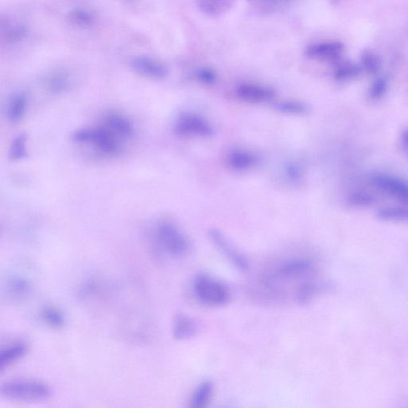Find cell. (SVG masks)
I'll list each match as a JSON object with an SVG mask.
<instances>
[{
  "label": "cell",
  "instance_id": "6da1fadb",
  "mask_svg": "<svg viewBox=\"0 0 408 408\" xmlns=\"http://www.w3.org/2000/svg\"><path fill=\"white\" fill-rule=\"evenodd\" d=\"M154 244L163 255L182 258L191 254L192 242L179 227L172 221L163 220L155 227Z\"/></svg>",
  "mask_w": 408,
  "mask_h": 408
},
{
  "label": "cell",
  "instance_id": "7a4b0ae2",
  "mask_svg": "<svg viewBox=\"0 0 408 408\" xmlns=\"http://www.w3.org/2000/svg\"><path fill=\"white\" fill-rule=\"evenodd\" d=\"M0 395L5 399L18 402H38L51 396L50 386L36 380H14L0 387Z\"/></svg>",
  "mask_w": 408,
  "mask_h": 408
},
{
  "label": "cell",
  "instance_id": "3957f363",
  "mask_svg": "<svg viewBox=\"0 0 408 408\" xmlns=\"http://www.w3.org/2000/svg\"><path fill=\"white\" fill-rule=\"evenodd\" d=\"M193 289L196 300L205 307H222L229 304L231 300L229 288L209 275L196 277Z\"/></svg>",
  "mask_w": 408,
  "mask_h": 408
},
{
  "label": "cell",
  "instance_id": "277c9868",
  "mask_svg": "<svg viewBox=\"0 0 408 408\" xmlns=\"http://www.w3.org/2000/svg\"><path fill=\"white\" fill-rule=\"evenodd\" d=\"M74 138L77 142L94 144L106 154H115L120 149L118 137L106 127L79 129L75 132Z\"/></svg>",
  "mask_w": 408,
  "mask_h": 408
},
{
  "label": "cell",
  "instance_id": "5b68a950",
  "mask_svg": "<svg viewBox=\"0 0 408 408\" xmlns=\"http://www.w3.org/2000/svg\"><path fill=\"white\" fill-rule=\"evenodd\" d=\"M209 237L222 254L237 270L246 272L249 270L250 264L247 258L242 253L226 239V237L220 231L215 229L209 231Z\"/></svg>",
  "mask_w": 408,
  "mask_h": 408
},
{
  "label": "cell",
  "instance_id": "8992f818",
  "mask_svg": "<svg viewBox=\"0 0 408 408\" xmlns=\"http://www.w3.org/2000/svg\"><path fill=\"white\" fill-rule=\"evenodd\" d=\"M373 184L381 192L408 206V183L400 178L385 174H377Z\"/></svg>",
  "mask_w": 408,
  "mask_h": 408
},
{
  "label": "cell",
  "instance_id": "52a82bcc",
  "mask_svg": "<svg viewBox=\"0 0 408 408\" xmlns=\"http://www.w3.org/2000/svg\"><path fill=\"white\" fill-rule=\"evenodd\" d=\"M175 132L184 137H206L213 135V128L205 119L187 113L179 118L175 125Z\"/></svg>",
  "mask_w": 408,
  "mask_h": 408
},
{
  "label": "cell",
  "instance_id": "ba28073f",
  "mask_svg": "<svg viewBox=\"0 0 408 408\" xmlns=\"http://www.w3.org/2000/svg\"><path fill=\"white\" fill-rule=\"evenodd\" d=\"M344 46L339 42H324L309 46L306 55L309 59L322 61H333L340 59Z\"/></svg>",
  "mask_w": 408,
  "mask_h": 408
},
{
  "label": "cell",
  "instance_id": "9c48e42d",
  "mask_svg": "<svg viewBox=\"0 0 408 408\" xmlns=\"http://www.w3.org/2000/svg\"><path fill=\"white\" fill-rule=\"evenodd\" d=\"M131 65L137 73L155 79H162L168 74L166 66L149 57H137L133 59Z\"/></svg>",
  "mask_w": 408,
  "mask_h": 408
},
{
  "label": "cell",
  "instance_id": "30bf717a",
  "mask_svg": "<svg viewBox=\"0 0 408 408\" xmlns=\"http://www.w3.org/2000/svg\"><path fill=\"white\" fill-rule=\"evenodd\" d=\"M237 95L240 99L251 103L270 101L275 95L271 88L256 84H242L237 87Z\"/></svg>",
  "mask_w": 408,
  "mask_h": 408
},
{
  "label": "cell",
  "instance_id": "8fae6325",
  "mask_svg": "<svg viewBox=\"0 0 408 408\" xmlns=\"http://www.w3.org/2000/svg\"><path fill=\"white\" fill-rule=\"evenodd\" d=\"M28 345L21 340L4 346L0 351V370L9 368L27 354Z\"/></svg>",
  "mask_w": 408,
  "mask_h": 408
},
{
  "label": "cell",
  "instance_id": "7c38bea8",
  "mask_svg": "<svg viewBox=\"0 0 408 408\" xmlns=\"http://www.w3.org/2000/svg\"><path fill=\"white\" fill-rule=\"evenodd\" d=\"M197 324L193 319L186 315L179 314L175 318L173 325V338L177 340H187L197 333Z\"/></svg>",
  "mask_w": 408,
  "mask_h": 408
},
{
  "label": "cell",
  "instance_id": "4fadbf2b",
  "mask_svg": "<svg viewBox=\"0 0 408 408\" xmlns=\"http://www.w3.org/2000/svg\"><path fill=\"white\" fill-rule=\"evenodd\" d=\"M106 128L110 129L117 137H130L134 129L133 124L128 118L119 113H110L106 117Z\"/></svg>",
  "mask_w": 408,
  "mask_h": 408
},
{
  "label": "cell",
  "instance_id": "5bb4252c",
  "mask_svg": "<svg viewBox=\"0 0 408 408\" xmlns=\"http://www.w3.org/2000/svg\"><path fill=\"white\" fill-rule=\"evenodd\" d=\"M7 298L11 300L20 301L27 297L30 291L29 281L21 276L9 278L5 286Z\"/></svg>",
  "mask_w": 408,
  "mask_h": 408
},
{
  "label": "cell",
  "instance_id": "9a60e30c",
  "mask_svg": "<svg viewBox=\"0 0 408 408\" xmlns=\"http://www.w3.org/2000/svg\"><path fill=\"white\" fill-rule=\"evenodd\" d=\"M201 12L209 17H220L233 7L235 0H195Z\"/></svg>",
  "mask_w": 408,
  "mask_h": 408
},
{
  "label": "cell",
  "instance_id": "2e32d148",
  "mask_svg": "<svg viewBox=\"0 0 408 408\" xmlns=\"http://www.w3.org/2000/svg\"><path fill=\"white\" fill-rule=\"evenodd\" d=\"M290 0H247L249 6L257 13L273 14L280 12Z\"/></svg>",
  "mask_w": 408,
  "mask_h": 408
},
{
  "label": "cell",
  "instance_id": "e0dca14e",
  "mask_svg": "<svg viewBox=\"0 0 408 408\" xmlns=\"http://www.w3.org/2000/svg\"><path fill=\"white\" fill-rule=\"evenodd\" d=\"M28 107V98L23 94L14 95L9 100L7 116L12 122H18L24 117Z\"/></svg>",
  "mask_w": 408,
  "mask_h": 408
},
{
  "label": "cell",
  "instance_id": "ac0fdd59",
  "mask_svg": "<svg viewBox=\"0 0 408 408\" xmlns=\"http://www.w3.org/2000/svg\"><path fill=\"white\" fill-rule=\"evenodd\" d=\"M214 385L213 382L205 380L196 387L191 400V406L194 408H203L206 407L213 397Z\"/></svg>",
  "mask_w": 408,
  "mask_h": 408
},
{
  "label": "cell",
  "instance_id": "d6986e66",
  "mask_svg": "<svg viewBox=\"0 0 408 408\" xmlns=\"http://www.w3.org/2000/svg\"><path fill=\"white\" fill-rule=\"evenodd\" d=\"M39 317L41 321L53 329L64 328L66 322L64 313L55 307H44L41 309Z\"/></svg>",
  "mask_w": 408,
  "mask_h": 408
},
{
  "label": "cell",
  "instance_id": "ffe728a7",
  "mask_svg": "<svg viewBox=\"0 0 408 408\" xmlns=\"http://www.w3.org/2000/svg\"><path fill=\"white\" fill-rule=\"evenodd\" d=\"M257 159L254 155L245 151H234L229 155V164L231 168L242 171L254 166Z\"/></svg>",
  "mask_w": 408,
  "mask_h": 408
},
{
  "label": "cell",
  "instance_id": "44dd1931",
  "mask_svg": "<svg viewBox=\"0 0 408 408\" xmlns=\"http://www.w3.org/2000/svg\"><path fill=\"white\" fill-rule=\"evenodd\" d=\"M377 215L384 221L408 224V208L406 206H387L380 209Z\"/></svg>",
  "mask_w": 408,
  "mask_h": 408
},
{
  "label": "cell",
  "instance_id": "7402d4cb",
  "mask_svg": "<svg viewBox=\"0 0 408 408\" xmlns=\"http://www.w3.org/2000/svg\"><path fill=\"white\" fill-rule=\"evenodd\" d=\"M361 69L358 65L351 63L340 64L336 68L334 75L336 79L340 81L352 79L360 74Z\"/></svg>",
  "mask_w": 408,
  "mask_h": 408
},
{
  "label": "cell",
  "instance_id": "603a6c76",
  "mask_svg": "<svg viewBox=\"0 0 408 408\" xmlns=\"http://www.w3.org/2000/svg\"><path fill=\"white\" fill-rule=\"evenodd\" d=\"M27 143L28 137L25 134H21L14 139L10 148V157L13 161H19L27 156Z\"/></svg>",
  "mask_w": 408,
  "mask_h": 408
},
{
  "label": "cell",
  "instance_id": "cb8c5ba5",
  "mask_svg": "<svg viewBox=\"0 0 408 408\" xmlns=\"http://www.w3.org/2000/svg\"><path fill=\"white\" fill-rule=\"evenodd\" d=\"M361 60H362L364 68L371 74H375L380 69L381 60L379 56L371 51H365Z\"/></svg>",
  "mask_w": 408,
  "mask_h": 408
},
{
  "label": "cell",
  "instance_id": "d4e9b609",
  "mask_svg": "<svg viewBox=\"0 0 408 408\" xmlns=\"http://www.w3.org/2000/svg\"><path fill=\"white\" fill-rule=\"evenodd\" d=\"M374 196L366 191H356L350 195L349 202L356 206H366L374 202Z\"/></svg>",
  "mask_w": 408,
  "mask_h": 408
},
{
  "label": "cell",
  "instance_id": "484cf974",
  "mask_svg": "<svg viewBox=\"0 0 408 408\" xmlns=\"http://www.w3.org/2000/svg\"><path fill=\"white\" fill-rule=\"evenodd\" d=\"M71 21L77 25L85 26L90 24L94 17L90 12L82 11V10H77L70 14Z\"/></svg>",
  "mask_w": 408,
  "mask_h": 408
},
{
  "label": "cell",
  "instance_id": "4316f807",
  "mask_svg": "<svg viewBox=\"0 0 408 408\" xmlns=\"http://www.w3.org/2000/svg\"><path fill=\"white\" fill-rule=\"evenodd\" d=\"M386 90V81L383 79H377L370 88V97L373 98V99H379V98L385 94Z\"/></svg>",
  "mask_w": 408,
  "mask_h": 408
},
{
  "label": "cell",
  "instance_id": "83f0119b",
  "mask_svg": "<svg viewBox=\"0 0 408 408\" xmlns=\"http://www.w3.org/2000/svg\"><path fill=\"white\" fill-rule=\"evenodd\" d=\"M282 111L290 113H302L306 110V107L302 105L296 104V103H282L278 106Z\"/></svg>",
  "mask_w": 408,
  "mask_h": 408
},
{
  "label": "cell",
  "instance_id": "f1b7e54d",
  "mask_svg": "<svg viewBox=\"0 0 408 408\" xmlns=\"http://www.w3.org/2000/svg\"><path fill=\"white\" fill-rule=\"evenodd\" d=\"M50 87L55 91H60L65 89L67 85L66 80L63 77H55L52 81H50Z\"/></svg>",
  "mask_w": 408,
  "mask_h": 408
},
{
  "label": "cell",
  "instance_id": "f546056e",
  "mask_svg": "<svg viewBox=\"0 0 408 408\" xmlns=\"http://www.w3.org/2000/svg\"><path fill=\"white\" fill-rule=\"evenodd\" d=\"M198 76L201 80L206 82V84H211V82H213L215 79L213 72L206 69L201 70L199 72Z\"/></svg>",
  "mask_w": 408,
  "mask_h": 408
},
{
  "label": "cell",
  "instance_id": "4dcf8cb0",
  "mask_svg": "<svg viewBox=\"0 0 408 408\" xmlns=\"http://www.w3.org/2000/svg\"><path fill=\"white\" fill-rule=\"evenodd\" d=\"M401 144L402 149H404V151L408 157V128L405 129V130L402 133Z\"/></svg>",
  "mask_w": 408,
  "mask_h": 408
}]
</instances>
